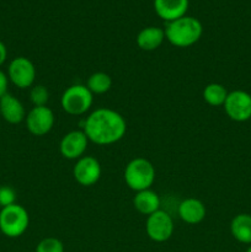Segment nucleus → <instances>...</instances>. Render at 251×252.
<instances>
[{
	"label": "nucleus",
	"instance_id": "obj_19",
	"mask_svg": "<svg viewBox=\"0 0 251 252\" xmlns=\"http://www.w3.org/2000/svg\"><path fill=\"white\" fill-rule=\"evenodd\" d=\"M228 90L225 86L219 83H211L204 88L203 90V100L208 103L209 106L218 107L223 106L228 97Z\"/></svg>",
	"mask_w": 251,
	"mask_h": 252
},
{
	"label": "nucleus",
	"instance_id": "obj_6",
	"mask_svg": "<svg viewBox=\"0 0 251 252\" xmlns=\"http://www.w3.org/2000/svg\"><path fill=\"white\" fill-rule=\"evenodd\" d=\"M175 230L174 220L167 212L159 209L150 214L145 223V231L149 239L155 243H165L172 236Z\"/></svg>",
	"mask_w": 251,
	"mask_h": 252
},
{
	"label": "nucleus",
	"instance_id": "obj_2",
	"mask_svg": "<svg viewBox=\"0 0 251 252\" xmlns=\"http://www.w3.org/2000/svg\"><path fill=\"white\" fill-rule=\"evenodd\" d=\"M165 38L175 47L187 48L193 46L203 34V26L198 19L193 16H185L174 21L166 22Z\"/></svg>",
	"mask_w": 251,
	"mask_h": 252
},
{
	"label": "nucleus",
	"instance_id": "obj_8",
	"mask_svg": "<svg viewBox=\"0 0 251 252\" xmlns=\"http://www.w3.org/2000/svg\"><path fill=\"white\" fill-rule=\"evenodd\" d=\"M223 106L226 116L234 122H246L251 118V95L246 91H230Z\"/></svg>",
	"mask_w": 251,
	"mask_h": 252
},
{
	"label": "nucleus",
	"instance_id": "obj_21",
	"mask_svg": "<svg viewBox=\"0 0 251 252\" xmlns=\"http://www.w3.org/2000/svg\"><path fill=\"white\" fill-rule=\"evenodd\" d=\"M36 252H64V245L59 239L49 236L39 241L36 246Z\"/></svg>",
	"mask_w": 251,
	"mask_h": 252
},
{
	"label": "nucleus",
	"instance_id": "obj_4",
	"mask_svg": "<svg viewBox=\"0 0 251 252\" xmlns=\"http://www.w3.org/2000/svg\"><path fill=\"white\" fill-rule=\"evenodd\" d=\"M29 225V212L20 204L15 203L0 209V231L6 238H20Z\"/></svg>",
	"mask_w": 251,
	"mask_h": 252
},
{
	"label": "nucleus",
	"instance_id": "obj_18",
	"mask_svg": "<svg viewBox=\"0 0 251 252\" xmlns=\"http://www.w3.org/2000/svg\"><path fill=\"white\" fill-rule=\"evenodd\" d=\"M86 88L91 91L93 95H102L108 93L112 88V78L107 73L103 71H96L91 74L86 83Z\"/></svg>",
	"mask_w": 251,
	"mask_h": 252
},
{
	"label": "nucleus",
	"instance_id": "obj_15",
	"mask_svg": "<svg viewBox=\"0 0 251 252\" xmlns=\"http://www.w3.org/2000/svg\"><path fill=\"white\" fill-rule=\"evenodd\" d=\"M164 29L157 26H148L140 30L137 36V44L142 51L152 52L159 48L165 41Z\"/></svg>",
	"mask_w": 251,
	"mask_h": 252
},
{
	"label": "nucleus",
	"instance_id": "obj_24",
	"mask_svg": "<svg viewBox=\"0 0 251 252\" xmlns=\"http://www.w3.org/2000/svg\"><path fill=\"white\" fill-rule=\"evenodd\" d=\"M7 58V48L1 41H0V66L6 62Z\"/></svg>",
	"mask_w": 251,
	"mask_h": 252
},
{
	"label": "nucleus",
	"instance_id": "obj_1",
	"mask_svg": "<svg viewBox=\"0 0 251 252\" xmlns=\"http://www.w3.org/2000/svg\"><path fill=\"white\" fill-rule=\"evenodd\" d=\"M83 130L89 142L110 145L120 142L127 132V123L122 115L111 108H96L86 117Z\"/></svg>",
	"mask_w": 251,
	"mask_h": 252
},
{
	"label": "nucleus",
	"instance_id": "obj_14",
	"mask_svg": "<svg viewBox=\"0 0 251 252\" xmlns=\"http://www.w3.org/2000/svg\"><path fill=\"white\" fill-rule=\"evenodd\" d=\"M179 217L182 221L196 225L206 218L207 209L203 202L197 198H186L179 204Z\"/></svg>",
	"mask_w": 251,
	"mask_h": 252
},
{
	"label": "nucleus",
	"instance_id": "obj_23",
	"mask_svg": "<svg viewBox=\"0 0 251 252\" xmlns=\"http://www.w3.org/2000/svg\"><path fill=\"white\" fill-rule=\"evenodd\" d=\"M7 86H9V78L0 69V97H2L5 94H7Z\"/></svg>",
	"mask_w": 251,
	"mask_h": 252
},
{
	"label": "nucleus",
	"instance_id": "obj_10",
	"mask_svg": "<svg viewBox=\"0 0 251 252\" xmlns=\"http://www.w3.org/2000/svg\"><path fill=\"white\" fill-rule=\"evenodd\" d=\"M101 164L96 158L83 157L76 160L73 169V176L80 186L90 187L97 184L101 177Z\"/></svg>",
	"mask_w": 251,
	"mask_h": 252
},
{
	"label": "nucleus",
	"instance_id": "obj_22",
	"mask_svg": "<svg viewBox=\"0 0 251 252\" xmlns=\"http://www.w3.org/2000/svg\"><path fill=\"white\" fill-rule=\"evenodd\" d=\"M16 203V192L10 186H0V207L11 206Z\"/></svg>",
	"mask_w": 251,
	"mask_h": 252
},
{
	"label": "nucleus",
	"instance_id": "obj_13",
	"mask_svg": "<svg viewBox=\"0 0 251 252\" xmlns=\"http://www.w3.org/2000/svg\"><path fill=\"white\" fill-rule=\"evenodd\" d=\"M188 0H154L155 12L166 22L185 16L188 10Z\"/></svg>",
	"mask_w": 251,
	"mask_h": 252
},
{
	"label": "nucleus",
	"instance_id": "obj_12",
	"mask_svg": "<svg viewBox=\"0 0 251 252\" xmlns=\"http://www.w3.org/2000/svg\"><path fill=\"white\" fill-rule=\"evenodd\" d=\"M0 117L10 125H19L26 118V110L19 98L7 93L0 97Z\"/></svg>",
	"mask_w": 251,
	"mask_h": 252
},
{
	"label": "nucleus",
	"instance_id": "obj_5",
	"mask_svg": "<svg viewBox=\"0 0 251 252\" xmlns=\"http://www.w3.org/2000/svg\"><path fill=\"white\" fill-rule=\"evenodd\" d=\"M94 95L83 84H74L63 93L61 105L64 112L70 116H81L93 106Z\"/></svg>",
	"mask_w": 251,
	"mask_h": 252
},
{
	"label": "nucleus",
	"instance_id": "obj_9",
	"mask_svg": "<svg viewBox=\"0 0 251 252\" xmlns=\"http://www.w3.org/2000/svg\"><path fill=\"white\" fill-rule=\"evenodd\" d=\"M26 128L31 134L43 137L48 134L54 126V113L47 106L33 107L25 118Z\"/></svg>",
	"mask_w": 251,
	"mask_h": 252
},
{
	"label": "nucleus",
	"instance_id": "obj_17",
	"mask_svg": "<svg viewBox=\"0 0 251 252\" xmlns=\"http://www.w3.org/2000/svg\"><path fill=\"white\" fill-rule=\"evenodd\" d=\"M230 233L236 241L251 245V216L246 213L238 214L231 219Z\"/></svg>",
	"mask_w": 251,
	"mask_h": 252
},
{
	"label": "nucleus",
	"instance_id": "obj_3",
	"mask_svg": "<svg viewBox=\"0 0 251 252\" xmlns=\"http://www.w3.org/2000/svg\"><path fill=\"white\" fill-rule=\"evenodd\" d=\"M155 176L157 172L154 165L144 158L130 160L125 169L126 185L135 192L152 189Z\"/></svg>",
	"mask_w": 251,
	"mask_h": 252
},
{
	"label": "nucleus",
	"instance_id": "obj_11",
	"mask_svg": "<svg viewBox=\"0 0 251 252\" xmlns=\"http://www.w3.org/2000/svg\"><path fill=\"white\" fill-rule=\"evenodd\" d=\"M89 139L85 132L81 130H70L61 140L59 152L64 159L78 160L84 157L88 149Z\"/></svg>",
	"mask_w": 251,
	"mask_h": 252
},
{
	"label": "nucleus",
	"instance_id": "obj_7",
	"mask_svg": "<svg viewBox=\"0 0 251 252\" xmlns=\"http://www.w3.org/2000/svg\"><path fill=\"white\" fill-rule=\"evenodd\" d=\"M6 75L16 88H31L36 80V66L26 57H16L10 62Z\"/></svg>",
	"mask_w": 251,
	"mask_h": 252
},
{
	"label": "nucleus",
	"instance_id": "obj_25",
	"mask_svg": "<svg viewBox=\"0 0 251 252\" xmlns=\"http://www.w3.org/2000/svg\"><path fill=\"white\" fill-rule=\"evenodd\" d=\"M246 252H251V245L249 246V249H248V250H246Z\"/></svg>",
	"mask_w": 251,
	"mask_h": 252
},
{
	"label": "nucleus",
	"instance_id": "obj_16",
	"mask_svg": "<svg viewBox=\"0 0 251 252\" xmlns=\"http://www.w3.org/2000/svg\"><path fill=\"white\" fill-rule=\"evenodd\" d=\"M160 204L161 202H160L159 194L152 189L137 192L133 198V206L135 211L147 217L159 211Z\"/></svg>",
	"mask_w": 251,
	"mask_h": 252
},
{
	"label": "nucleus",
	"instance_id": "obj_20",
	"mask_svg": "<svg viewBox=\"0 0 251 252\" xmlns=\"http://www.w3.org/2000/svg\"><path fill=\"white\" fill-rule=\"evenodd\" d=\"M30 100L33 103V107L39 106H47L49 100V91L44 85H34L32 86L30 91Z\"/></svg>",
	"mask_w": 251,
	"mask_h": 252
}]
</instances>
